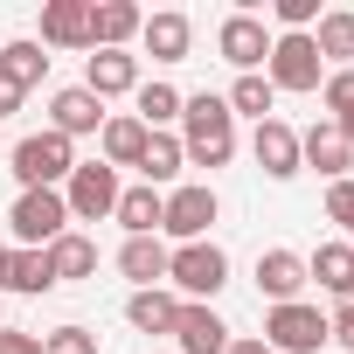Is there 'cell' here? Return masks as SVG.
Listing matches in <instances>:
<instances>
[{"label":"cell","instance_id":"cell-37","mask_svg":"<svg viewBox=\"0 0 354 354\" xmlns=\"http://www.w3.org/2000/svg\"><path fill=\"white\" fill-rule=\"evenodd\" d=\"M8 111H21V91H15V84H0V118H8Z\"/></svg>","mask_w":354,"mask_h":354},{"label":"cell","instance_id":"cell-26","mask_svg":"<svg viewBox=\"0 0 354 354\" xmlns=\"http://www.w3.org/2000/svg\"><path fill=\"white\" fill-rule=\"evenodd\" d=\"M132 118L146 132H174V125H181V91H174V84H139L132 91Z\"/></svg>","mask_w":354,"mask_h":354},{"label":"cell","instance_id":"cell-28","mask_svg":"<svg viewBox=\"0 0 354 354\" xmlns=\"http://www.w3.org/2000/svg\"><path fill=\"white\" fill-rule=\"evenodd\" d=\"M174 313H181V299H174L167 285H153V292H132V299H125V319H132L139 333H174Z\"/></svg>","mask_w":354,"mask_h":354},{"label":"cell","instance_id":"cell-1","mask_svg":"<svg viewBox=\"0 0 354 354\" xmlns=\"http://www.w3.org/2000/svg\"><path fill=\"white\" fill-rule=\"evenodd\" d=\"M181 146H188V167H209V174L236 160V118H230L223 91L181 97Z\"/></svg>","mask_w":354,"mask_h":354},{"label":"cell","instance_id":"cell-3","mask_svg":"<svg viewBox=\"0 0 354 354\" xmlns=\"http://www.w3.org/2000/svg\"><path fill=\"white\" fill-rule=\"evenodd\" d=\"M8 230H15V250H49V243L70 230L63 188H21L15 209H8Z\"/></svg>","mask_w":354,"mask_h":354},{"label":"cell","instance_id":"cell-21","mask_svg":"<svg viewBox=\"0 0 354 354\" xmlns=\"http://www.w3.org/2000/svg\"><path fill=\"white\" fill-rule=\"evenodd\" d=\"M118 271L132 278V292H153V285H167V236H125V250H118Z\"/></svg>","mask_w":354,"mask_h":354},{"label":"cell","instance_id":"cell-35","mask_svg":"<svg viewBox=\"0 0 354 354\" xmlns=\"http://www.w3.org/2000/svg\"><path fill=\"white\" fill-rule=\"evenodd\" d=\"M0 354H42V333H21V326H0Z\"/></svg>","mask_w":354,"mask_h":354},{"label":"cell","instance_id":"cell-22","mask_svg":"<svg viewBox=\"0 0 354 354\" xmlns=\"http://www.w3.org/2000/svg\"><path fill=\"white\" fill-rule=\"evenodd\" d=\"M306 278L319 285V292H333V299H354V243L340 236V243H319L313 257H306Z\"/></svg>","mask_w":354,"mask_h":354},{"label":"cell","instance_id":"cell-6","mask_svg":"<svg viewBox=\"0 0 354 354\" xmlns=\"http://www.w3.org/2000/svg\"><path fill=\"white\" fill-rule=\"evenodd\" d=\"M257 340H264L271 354H319V347H326V313H319V306H306V299L271 306Z\"/></svg>","mask_w":354,"mask_h":354},{"label":"cell","instance_id":"cell-9","mask_svg":"<svg viewBox=\"0 0 354 354\" xmlns=\"http://www.w3.org/2000/svg\"><path fill=\"white\" fill-rule=\"evenodd\" d=\"M216 56H223L236 77H264V56H271V28H264L250 8H236V15L216 28Z\"/></svg>","mask_w":354,"mask_h":354},{"label":"cell","instance_id":"cell-36","mask_svg":"<svg viewBox=\"0 0 354 354\" xmlns=\"http://www.w3.org/2000/svg\"><path fill=\"white\" fill-rule=\"evenodd\" d=\"M230 354H271V347H264L257 333H236V340H230Z\"/></svg>","mask_w":354,"mask_h":354},{"label":"cell","instance_id":"cell-11","mask_svg":"<svg viewBox=\"0 0 354 354\" xmlns=\"http://www.w3.org/2000/svg\"><path fill=\"white\" fill-rule=\"evenodd\" d=\"M299 167H313L326 188L333 181H354V146L333 132V118H319L313 132H299Z\"/></svg>","mask_w":354,"mask_h":354},{"label":"cell","instance_id":"cell-30","mask_svg":"<svg viewBox=\"0 0 354 354\" xmlns=\"http://www.w3.org/2000/svg\"><path fill=\"white\" fill-rule=\"evenodd\" d=\"M223 104H230V118H257V125H264L271 104H278V91H271V77H236Z\"/></svg>","mask_w":354,"mask_h":354},{"label":"cell","instance_id":"cell-17","mask_svg":"<svg viewBox=\"0 0 354 354\" xmlns=\"http://www.w3.org/2000/svg\"><path fill=\"white\" fill-rule=\"evenodd\" d=\"M42 49H91V0H49L42 8Z\"/></svg>","mask_w":354,"mask_h":354},{"label":"cell","instance_id":"cell-4","mask_svg":"<svg viewBox=\"0 0 354 354\" xmlns=\"http://www.w3.org/2000/svg\"><path fill=\"white\" fill-rule=\"evenodd\" d=\"M70 167H77V146H70L63 132H49V125L15 146V181H21V188H63Z\"/></svg>","mask_w":354,"mask_h":354},{"label":"cell","instance_id":"cell-18","mask_svg":"<svg viewBox=\"0 0 354 354\" xmlns=\"http://www.w3.org/2000/svg\"><path fill=\"white\" fill-rule=\"evenodd\" d=\"M181 167H188V146L181 132H146V153H139V174H146V188H181Z\"/></svg>","mask_w":354,"mask_h":354},{"label":"cell","instance_id":"cell-15","mask_svg":"<svg viewBox=\"0 0 354 354\" xmlns=\"http://www.w3.org/2000/svg\"><path fill=\"white\" fill-rule=\"evenodd\" d=\"M139 42H146V56H153V63H188V49H195V21H188L181 8H167V15H146Z\"/></svg>","mask_w":354,"mask_h":354},{"label":"cell","instance_id":"cell-23","mask_svg":"<svg viewBox=\"0 0 354 354\" xmlns=\"http://www.w3.org/2000/svg\"><path fill=\"white\" fill-rule=\"evenodd\" d=\"M0 292H21V299H42V292H56L49 250H15V243H8V271H0Z\"/></svg>","mask_w":354,"mask_h":354},{"label":"cell","instance_id":"cell-29","mask_svg":"<svg viewBox=\"0 0 354 354\" xmlns=\"http://www.w3.org/2000/svg\"><path fill=\"white\" fill-rule=\"evenodd\" d=\"M313 49H319V63H340V70H354V15H347V8L319 15V28H313Z\"/></svg>","mask_w":354,"mask_h":354},{"label":"cell","instance_id":"cell-5","mask_svg":"<svg viewBox=\"0 0 354 354\" xmlns=\"http://www.w3.org/2000/svg\"><path fill=\"white\" fill-rule=\"evenodd\" d=\"M223 216L216 188L209 181H181V188H167V209H160V236L174 243H209V223Z\"/></svg>","mask_w":354,"mask_h":354},{"label":"cell","instance_id":"cell-7","mask_svg":"<svg viewBox=\"0 0 354 354\" xmlns=\"http://www.w3.org/2000/svg\"><path fill=\"white\" fill-rule=\"evenodd\" d=\"M63 209H70V223H104L118 209V174L104 160H77L63 181Z\"/></svg>","mask_w":354,"mask_h":354},{"label":"cell","instance_id":"cell-12","mask_svg":"<svg viewBox=\"0 0 354 354\" xmlns=\"http://www.w3.org/2000/svg\"><path fill=\"white\" fill-rule=\"evenodd\" d=\"M104 118H111V111H104L84 84H63V91L49 97V132H63L70 146H77V139H97V132H104Z\"/></svg>","mask_w":354,"mask_h":354},{"label":"cell","instance_id":"cell-31","mask_svg":"<svg viewBox=\"0 0 354 354\" xmlns=\"http://www.w3.org/2000/svg\"><path fill=\"white\" fill-rule=\"evenodd\" d=\"M319 104H326L333 118H347V111H354V70H326V84H319Z\"/></svg>","mask_w":354,"mask_h":354},{"label":"cell","instance_id":"cell-25","mask_svg":"<svg viewBox=\"0 0 354 354\" xmlns=\"http://www.w3.org/2000/svg\"><path fill=\"white\" fill-rule=\"evenodd\" d=\"M49 271H56V285H77V278H97V243H91L84 230H63V236L49 243Z\"/></svg>","mask_w":354,"mask_h":354},{"label":"cell","instance_id":"cell-34","mask_svg":"<svg viewBox=\"0 0 354 354\" xmlns=\"http://www.w3.org/2000/svg\"><path fill=\"white\" fill-rule=\"evenodd\" d=\"M326 340H333V347H347V354H354V299H340V306H333V313H326Z\"/></svg>","mask_w":354,"mask_h":354},{"label":"cell","instance_id":"cell-40","mask_svg":"<svg viewBox=\"0 0 354 354\" xmlns=\"http://www.w3.org/2000/svg\"><path fill=\"white\" fill-rule=\"evenodd\" d=\"M0 326H8V306H0Z\"/></svg>","mask_w":354,"mask_h":354},{"label":"cell","instance_id":"cell-19","mask_svg":"<svg viewBox=\"0 0 354 354\" xmlns=\"http://www.w3.org/2000/svg\"><path fill=\"white\" fill-rule=\"evenodd\" d=\"M146 28V15L132 0H91V49H125Z\"/></svg>","mask_w":354,"mask_h":354},{"label":"cell","instance_id":"cell-2","mask_svg":"<svg viewBox=\"0 0 354 354\" xmlns=\"http://www.w3.org/2000/svg\"><path fill=\"white\" fill-rule=\"evenodd\" d=\"M223 285H230V250H223V243H174V250H167V292H174V299L209 306Z\"/></svg>","mask_w":354,"mask_h":354},{"label":"cell","instance_id":"cell-20","mask_svg":"<svg viewBox=\"0 0 354 354\" xmlns=\"http://www.w3.org/2000/svg\"><path fill=\"white\" fill-rule=\"evenodd\" d=\"M139 153H146V125H139L132 111H111L104 132H97V160L118 174V167H139Z\"/></svg>","mask_w":354,"mask_h":354},{"label":"cell","instance_id":"cell-16","mask_svg":"<svg viewBox=\"0 0 354 354\" xmlns=\"http://www.w3.org/2000/svg\"><path fill=\"white\" fill-rule=\"evenodd\" d=\"M306 285H313V278H306V257H299V250H264V257H257V292H264L271 306H292Z\"/></svg>","mask_w":354,"mask_h":354},{"label":"cell","instance_id":"cell-8","mask_svg":"<svg viewBox=\"0 0 354 354\" xmlns=\"http://www.w3.org/2000/svg\"><path fill=\"white\" fill-rule=\"evenodd\" d=\"M264 77H271V91H319L326 84V63H319L313 35H271Z\"/></svg>","mask_w":354,"mask_h":354},{"label":"cell","instance_id":"cell-14","mask_svg":"<svg viewBox=\"0 0 354 354\" xmlns=\"http://www.w3.org/2000/svg\"><path fill=\"white\" fill-rule=\"evenodd\" d=\"M250 153H257V167H264V181H292V174H306V167H299V132H292L285 118H264V125L250 132Z\"/></svg>","mask_w":354,"mask_h":354},{"label":"cell","instance_id":"cell-24","mask_svg":"<svg viewBox=\"0 0 354 354\" xmlns=\"http://www.w3.org/2000/svg\"><path fill=\"white\" fill-rule=\"evenodd\" d=\"M160 209H167V195L139 181V188H118L111 223H125V236H160Z\"/></svg>","mask_w":354,"mask_h":354},{"label":"cell","instance_id":"cell-10","mask_svg":"<svg viewBox=\"0 0 354 354\" xmlns=\"http://www.w3.org/2000/svg\"><path fill=\"white\" fill-rule=\"evenodd\" d=\"M230 319L216 313V306H188L181 299V313H174V354H230Z\"/></svg>","mask_w":354,"mask_h":354},{"label":"cell","instance_id":"cell-32","mask_svg":"<svg viewBox=\"0 0 354 354\" xmlns=\"http://www.w3.org/2000/svg\"><path fill=\"white\" fill-rule=\"evenodd\" d=\"M42 354H97V333L91 326H56V333H42Z\"/></svg>","mask_w":354,"mask_h":354},{"label":"cell","instance_id":"cell-13","mask_svg":"<svg viewBox=\"0 0 354 354\" xmlns=\"http://www.w3.org/2000/svg\"><path fill=\"white\" fill-rule=\"evenodd\" d=\"M84 91L104 104V97H132L139 91V56L132 49H91L84 56Z\"/></svg>","mask_w":354,"mask_h":354},{"label":"cell","instance_id":"cell-27","mask_svg":"<svg viewBox=\"0 0 354 354\" xmlns=\"http://www.w3.org/2000/svg\"><path fill=\"white\" fill-rule=\"evenodd\" d=\"M42 77H49V56H42V42H28V35H21V42H8V49H0V84H15V91L28 97Z\"/></svg>","mask_w":354,"mask_h":354},{"label":"cell","instance_id":"cell-38","mask_svg":"<svg viewBox=\"0 0 354 354\" xmlns=\"http://www.w3.org/2000/svg\"><path fill=\"white\" fill-rule=\"evenodd\" d=\"M333 132H340V139L354 146V111H347V118H333Z\"/></svg>","mask_w":354,"mask_h":354},{"label":"cell","instance_id":"cell-33","mask_svg":"<svg viewBox=\"0 0 354 354\" xmlns=\"http://www.w3.org/2000/svg\"><path fill=\"white\" fill-rule=\"evenodd\" d=\"M326 223H340L347 243H354V181H333L326 188Z\"/></svg>","mask_w":354,"mask_h":354},{"label":"cell","instance_id":"cell-39","mask_svg":"<svg viewBox=\"0 0 354 354\" xmlns=\"http://www.w3.org/2000/svg\"><path fill=\"white\" fill-rule=\"evenodd\" d=\"M0 271H8V243H0Z\"/></svg>","mask_w":354,"mask_h":354}]
</instances>
